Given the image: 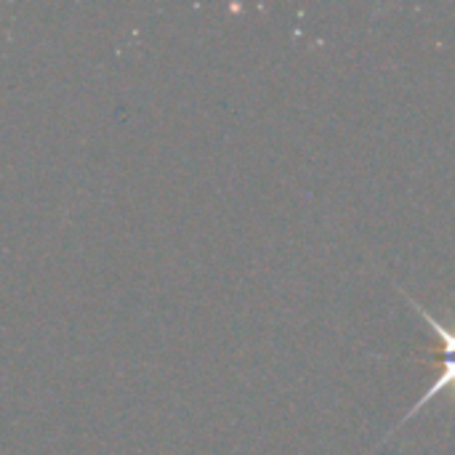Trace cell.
<instances>
[{
	"mask_svg": "<svg viewBox=\"0 0 455 455\" xmlns=\"http://www.w3.org/2000/svg\"><path fill=\"white\" fill-rule=\"evenodd\" d=\"M405 299H408V304H411V307H413V309H416V312L424 317V323L432 328V333L437 336V341H440V349H443V363H440V373H437V379L429 384V389L424 392V397H421V400H419V403H416V405H413V408H411V411L403 416V421H400V424H397V427H395V429L387 435V440H389V437H392V435H395L400 427H405L411 419H416V416H419V413H421V411H424V408H427L432 400H437L440 395H445V392H453L455 395V331H448L443 323H437V317H432V315H429V312H427L421 304H416V299H411V296H405Z\"/></svg>",
	"mask_w": 455,
	"mask_h": 455,
	"instance_id": "1",
	"label": "cell"
}]
</instances>
